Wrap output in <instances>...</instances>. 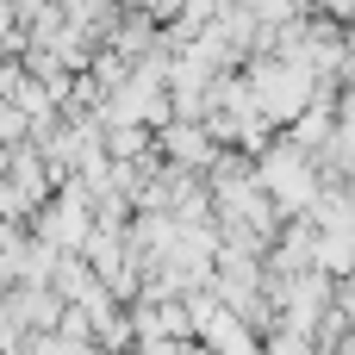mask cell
<instances>
[{"instance_id": "1", "label": "cell", "mask_w": 355, "mask_h": 355, "mask_svg": "<svg viewBox=\"0 0 355 355\" xmlns=\"http://www.w3.org/2000/svg\"><path fill=\"white\" fill-rule=\"evenodd\" d=\"M275 355H312V349H306L300 337H281V343H275Z\"/></svg>"}]
</instances>
